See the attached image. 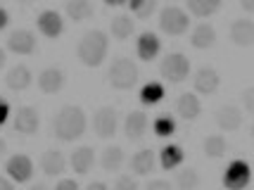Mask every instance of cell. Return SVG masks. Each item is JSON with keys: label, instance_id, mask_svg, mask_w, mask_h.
I'll use <instances>...</instances> for the list:
<instances>
[{"label": "cell", "instance_id": "1", "mask_svg": "<svg viewBox=\"0 0 254 190\" xmlns=\"http://www.w3.org/2000/svg\"><path fill=\"white\" fill-rule=\"evenodd\" d=\"M86 126H88L86 112L78 105H64L53 119V133L62 143H74L86 133Z\"/></svg>", "mask_w": 254, "mask_h": 190}, {"label": "cell", "instance_id": "2", "mask_svg": "<svg viewBox=\"0 0 254 190\" xmlns=\"http://www.w3.org/2000/svg\"><path fill=\"white\" fill-rule=\"evenodd\" d=\"M107 50H110V38H107V34L100 31V29H90V31H86L83 38L78 41L76 57H78V62H81L83 67L95 69L105 62Z\"/></svg>", "mask_w": 254, "mask_h": 190}, {"label": "cell", "instance_id": "3", "mask_svg": "<svg viewBox=\"0 0 254 190\" xmlns=\"http://www.w3.org/2000/svg\"><path fill=\"white\" fill-rule=\"evenodd\" d=\"M138 67H135V62H131L128 57H117L114 62H112L110 71H107V81H110L112 88L117 90H128L133 88L135 83H138Z\"/></svg>", "mask_w": 254, "mask_h": 190}, {"label": "cell", "instance_id": "4", "mask_svg": "<svg viewBox=\"0 0 254 190\" xmlns=\"http://www.w3.org/2000/svg\"><path fill=\"white\" fill-rule=\"evenodd\" d=\"M159 74H162L164 81H169V83H183V81L190 76L188 57L181 55V53L166 55L164 60H162V64H159Z\"/></svg>", "mask_w": 254, "mask_h": 190}, {"label": "cell", "instance_id": "5", "mask_svg": "<svg viewBox=\"0 0 254 190\" xmlns=\"http://www.w3.org/2000/svg\"><path fill=\"white\" fill-rule=\"evenodd\" d=\"M252 181V169L245 159H233L223 171V186L228 190H243Z\"/></svg>", "mask_w": 254, "mask_h": 190}, {"label": "cell", "instance_id": "6", "mask_svg": "<svg viewBox=\"0 0 254 190\" xmlns=\"http://www.w3.org/2000/svg\"><path fill=\"white\" fill-rule=\"evenodd\" d=\"M190 26L188 14L181 10V7H164L159 12V29L169 36H181L186 34Z\"/></svg>", "mask_w": 254, "mask_h": 190}, {"label": "cell", "instance_id": "7", "mask_svg": "<svg viewBox=\"0 0 254 190\" xmlns=\"http://www.w3.org/2000/svg\"><path fill=\"white\" fill-rule=\"evenodd\" d=\"M93 128H95V133L98 138H114L117 135V128H119V114L114 107H100L95 117H93Z\"/></svg>", "mask_w": 254, "mask_h": 190}, {"label": "cell", "instance_id": "8", "mask_svg": "<svg viewBox=\"0 0 254 190\" xmlns=\"http://www.w3.org/2000/svg\"><path fill=\"white\" fill-rule=\"evenodd\" d=\"M12 126H14L17 133H22V135H36L38 133V128H41L38 110H36V107H29V105H22V107L14 112Z\"/></svg>", "mask_w": 254, "mask_h": 190}, {"label": "cell", "instance_id": "9", "mask_svg": "<svg viewBox=\"0 0 254 190\" xmlns=\"http://www.w3.org/2000/svg\"><path fill=\"white\" fill-rule=\"evenodd\" d=\"M5 171L14 183H29L33 179V162L29 155H12L5 164Z\"/></svg>", "mask_w": 254, "mask_h": 190}, {"label": "cell", "instance_id": "10", "mask_svg": "<svg viewBox=\"0 0 254 190\" xmlns=\"http://www.w3.org/2000/svg\"><path fill=\"white\" fill-rule=\"evenodd\" d=\"M7 50L14 55H31L36 53V34L29 29H14L7 36Z\"/></svg>", "mask_w": 254, "mask_h": 190}, {"label": "cell", "instance_id": "11", "mask_svg": "<svg viewBox=\"0 0 254 190\" xmlns=\"http://www.w3.org/2000/svg\"><path fill=\"white\" fill-rule=\"evenodd\" d=\"M36 26H38V31L45 36V38H60L62 31H64V19H62V14L55 10H43L38 14V19H36Z\"/></svg>", "mask_w": 254, "mask_h": 190}, {"label": "cell", "instance_id": "12", "mask_svg": "<svg viewBox=\"0 0 254 190\" xmlns=\"http://www.w3.org/2000/svg\"><path fill=\"white\" fill-rule=\"evenodd\" d=\"M219 83H221V78H219V71L214 67H199L197 71H195V76H192V86H195V90L202 93V95L216 93Z\"/></svg>", "mask_w": 254, "mask_h": 190}, {"label": "cell", "instance_id": "13", "mask_svg": "<svg viewBox=\"0 0 254 190\" xmlns=\"http://www.w3.org/2000/svg\"><path fill=\"white\" fill-rule=\"evenodd\" d=\"M64 83H66V74L57 67H48L38 74V88L43 90V93H48V95L60 93V90L64 88Z\"/></svg>", "mask_w": 254, "mask_h": 190}, {"label": "cell", "instance_id": "14", "mask_svg": "<svg viewBox=\"0 0 254 190\" xmlns=\"http://www.w3.org/2000/svg\"><path fill=\"white\" fill-rule=\"evenodd\" d=\"M66 169V159L64 155L55 150V147H50V150H45L43 157H41V171H43L45 176H50V179H55V176H62Z\"/></svg>", "mask_w": 254, "mask_h": 190}, {"label": "cell", "instance_id": "15", "mask_svg": "<svg viewBox=\"0 0 254 190\" xmlns=\"http://www.w3.org/2000/svg\"><path fill=\"white\" fill-rule=\"evenodd\" d=\"M231 41L238 48L254 45V22L252 19H235L231 24Z\"/></svg>", "mask_w": 254, "mask_h": 190}, {"label": "cell", "instance_id": "16", "mask_svg": "<svg viewBox=\"0 0 254 190\" xmlns=\"http://www.w3.org/2000/svg\"><path fill=\"white\" fill-rule=\"evenodd\" d=\"M159 50H162V43H159L157 34H152V31L140 34V38L135 41V53H138V57H140L143 62H152V60L159 55Z\"/></svg>", "mask_w": 254, "mask_h": 190}, {"label": "cell", "instance_id": "17", "mask_svg": "<svg viewBox=\"0 0 254 190\" xmlns=\"http://www.w3.org/2000/svg\"><path fill=\"white\" fill-rule=\"evenodd\" d=\"M216 126L221 131H238L243 126V112L235 105H223L216 110Z\"/></svg>", "mask_w": 254, "mask_h": 190}, {"label": "cell", "instance_id": "18", "mask_svg": "<svg viewBox=\"0 0 254 190\" xmlns=\"http://www.w3.org/2000/svg\"><path fill=\"white\" fill-rule=\"evenodd\" d=\"M33 83V74L26 64H14L5 76V86L10 90H26Z\"/></svg>", "mask_w": 254, "mask_h": 190}, {"label": "cell", "instance_id": "19", "mask_svg": "<svg viewBox=\"0 0 254 190\" xmlns=\"http://www.w3.org/2000/svg\"><path fill=\"white\" fill-rule=\"evenodd\" d=\"M69 164H71V169L76 171L78 176H86L90 169H93V164H95V150H93V147H88V145L76 147V150L71 152Z\"/></svg>", "mask_w": 254, "mask_h": 190}, {"label": "cell", "instance_id": "20", "mask_svg": "<svg viewBox=\"0 0 254 190\" xmlns=\"http://www.w3.org/2000/svg\"><path fill=\"white\" fill-rule=\"evenodd\" d=\"M199 110H202V105H199L197 95H192V93H181L176 100V112L186 119V122H195L199 117Z\"/></svg>", "mask_w": 254, "mask_h": 190}, {"label": "cell", "instance_id": "21", "mask_svg": "<svg viewBox=\"0 0 254 190\" xmlns=\"http://www.w3.org/2000/svg\"><path fill=\"white\" fill-rule=\"evenodd\" d=\"M147 131V114L143 112H131L124 122V133L128 140H140Z\"/></svg>", "mask_w": 254, "mask_h": 190}, {"label": "cell", "instance_id": "22", "mask_svg": "<svg viewBox=\"0 0 254 190\" xmlns=\"http://www.w3.org/2000/svg\"><path fill=\"white\" fill-rule=\"evenodd\" d=\"M216 43V29L211 24H199L192 29V36H190V45L197 48V50H207Z\"/></svg>", "mask_w": 254, "mask_h": 190}, {"label": "cell", "instance_id": "23", "mask_svg": "<svg viewBox=\"0 0 254 190\" xmlns=\"http://www.w3.org/2000/svg\"><path fill=\"white\" fill-rule=\"evenodd\" d=\"M64 12L71 22H86L93 17V5L90 0H66Z\"/></svg>", "mask_w": 254, "mask_h": 190}, {"label": "cell", "instance_id": "24", "mask_svg": "<svg viewBox=\"0 0 254 190\" xmlns=\"http://www.w3.org/2000/svg\"><path fill=\"white\" fill-rule=\"evenodd\" d=\"M155 167H157V157L152 150H140L131 159V169L138 176H147L150 171H155Z\"/></svg>", "mask_w": 254, "mask_h": 190}, {"label": "cell", "instance_id": "25", "mask_svg": "<svg viewBox=\"0 0 254 190\" xmlns=\"http://www.w3.org/2000/svg\"><path fill=\"white\" fill-rule=\"evenodd\" d=\"M202 150H204V155L211 157V159H221V157L228 152V143H226L223 135L214 133V135H207V138L202 140Z\"/></svg>", "mask_w": 254, "mask_h": 190}, {"label": "cell", "instance_id": "26", "mask_svg": "<svg viewBox=\"0 0 254 190\" xmlns=\"http://www.w3.org/2000/svg\"><path fill=\"white\" fill-rule=\"evenodd\" d=\"M124 164V150L119 145H110L102 150V157H100V167L105 171H119Z\"/></svg>", "mask_w": 254, "mask_h": 190}, {"label": "cell", "instance_id": "27", "mask_svg": "<svg viewBox=\"0 0 254 190\" xmlns=\"http://www.w3.org/2000/svg\"><path fill=\"white\" fill-rule=\"evenodd\" d=\"M183 159H186V152H183L181 145H166V147H162V152H159V164H162V169H176L183 164Z\"/></svg>", "mask_w": 254, "mask_h": 190}, {"label": "cell", "instance_id": "28", "mask_svg": "<svg viewBox=\"0 0 254 190\" xmlns=\"http://www.w3.org/2000/svg\"><path fill=\"white\" fill-rule=\"evenodd\" d=\"M166 95L164 86L159 83V81H150V83H145L143 88H140V102L147 105V107H152L157 102H162Z\"/></svg>", "mask_w": 254, "mask_h": 190}, {"label": "cell", "instance_id": "29", "mask_svg": "<svg viewBox=\"0 0 254 190\" xmlns=\"http://www.w3.org/2000/svg\"><path fill=\"white\" fill-rule=\"evenodd\" d=\"M186 2H188V10L195 17H211L221 10L223 0H186Z\"/></svg>", "mask_w": 254, "mask_h": 190}, {"label": "cell", "instance_id": "30", "mask_svg": "<svg viewBox=\"0 0 254 190\" xmlns=\"http://www.w3.org/2000/svg\"><path fill=\"white\" fill-rule=\"evenodd\" d=\"M133 19L128 14H117L114 19H112V36L117 38V41H126L128 36L133 34Z\"/></svg>", "mask_w": 254, "mask_h": 190}, {"label": "cell", "instance_id": "31", "mask_svg": "<svg viewBox=\"0 0 254 190\" xmlns=\"http://www.w3.org/2000/svg\"><path fill=\"white\" fill-rule=\"evenodd\" d=\"M152 131H155V135H159V138H169V135L176 133V119L169 117V114H162V117L155 119Z\"/></svg>", "mask_w": 254, "mask_h": 190}, {"label": "cell", "instance_id": "32", "mask_svg": "<svg viewBox=\"0 0 254 190\" xmlns=\"http://www.w3.org/2000/svg\"><path fill=\"white\" fill-rule=\"evenodd\" d=\"M128 7H131V12L135 17L147 19L157 10V0H128Z\"/></svg>", "mask_w": 254, "mask_h": 190}, {"label": "cell", "instance_id": "33", "mask_svg": "<svg viewBox=\"0 0 254 190\" xmlns=\"http://www.w3.org/2000/svg\"><path fill=\"white\" fill-rule=\"evenodd\" d=\"M176 186L181 190H192L199 186V176L195 169H186V171H178L176 176Z\"/></svg>", "mask_w": 254, "mask_h": 190}, {"label": "cell", "instance_id": "34", "mask_svg": "<svg viewBox=\"0 0 254 190\" xmlns=\"http://www.w3.org/2000/svg\"><path fill=\"white\" fill-rule=\"evenodd\" d=\"M114 188L117 190H135L138 188V181L133 179V176H119V179L114 181Z\"/></svg>", "mask_w": 254, "mask_h": 190}, {"label": "cell", "instance_id": "35", "mask_svg": "<svg viewBox=\"0 0 254 190\" xmlns=\"http://www.w3.org/2000/svg\"><path fill=\"white\" fill-rule=\"evenodd\" d=\"M240 98H243L245 110H247V112H252V114H254V86H250V88H245V90H243V95H240Z\"/></svg>", "mask_w": 254, "mask_h": 190}, {"label": "cell", "instance_id": "36", "mask_svg": "<svg viewBox=\"0 0 254 190\" xmlns=\"http://www.w3.org/2000/svg\"><path fill=\"white\" fill-rule=\"evenodd\" d=\"M12 112V107H10V102L5 100V98H0V126L7 122V117H10Z\"/></svg>", "mask_w": 254, "mask_h": 190}, {"label": "cell", "instance_id": "37", "mask_svg": "<svg viewBox=\"0 0 254 190\" xmlns=\"http://www.w3.org/2000/svg\"><path fill=\"white\" fill-rule=\"evenodd\" d=\"M57 190H78V181L74 179H62V181H57Z\"/></svg>", "mask_w": 254, "mask_h": 190}, {"label": "cell", "instance_id": "38", "mask_svg": "<svg viewBox=\"0 0 254 190\" xmlns=\"http://www.w3.org/2000/svg\"><path fill=\"white\" fill-rule=\"evenodd\" d=\"M171 183L169 181H147V190H169Z\"/></svg>", "mask_w": 254, "mask_h": 190}, {"label": "cell", "instance_id": "39", "mask_svg": "<svg viewBox=\"0 0 254 190\" xmlns=\"http://www.w3.org/2000/svg\"><path fill=\"white\" fill-rule=\"evenodd\" d=\"M7 24H10V12L5 10V7H0V31L7 29Z\"/></svg>", "mask_w": 254, "mask_h": 190}, {"label": "cell", "instance_id": "40", "mask_svg": "<svg viewBox=\"0 0 254 190\" xmlns=\"http://www.w3.org/2000/svg\"><path fill=\"white\" fill-rule=\"evenodd\" d=\"M14 188V181L10 176H0V190H12Z\"/></svg>", "mask_w": 254, "mask_h": 190}, {"label": "cell", "instance_id": "41", "mask_svg": "<svg viewBox=\"0 0 254 190\" xmlns=\"http://www.w3.org/2000/svg\"><path fill=\"white\" fill-rule=\"evenodd\" d=\"M105 188H107L105 181H90L88 183V190H105Z\"/></svg>", "mask_w": 254, "mask_h": 190}, {"label": "cell", "instance_id": "42", "mask_svg": "<svg viewBox=\"0 0 254 190\" xmlns=\"http://www.w3.org/2000/svg\"><path fill=\"white\" fill-rule=\"evenodd\" d=\"M240 5L245 12H254V0H240Z\"/></svg>", "mask_w": 254, "mask_h": 190}, {"label": "cell", "instance_id": "43", "mask_svg": "<svg viewBox=\"0 0 254 190\" xmlns=\"http://www.w3.org/2000/svg\"><path fill=\"white\" fill-rule=\"evenodd\" d=\"M124 2H128V0H105V5H110V7H119Z\"/></svg>", "mask_w": 254, "mask_h": 190}, {"label": "cell", "instance_id": "44", "mask_svg": "<svg viewBox=\"0 0 254 190\" xmlns=\"http://www.w3.org/2000/svg\"><path fill=\"white\" fill-rule=\"evenodd\" d=\"M5 62H7V55H5V50L0 48V69L5 67Z\"/></svg>", "mask_w": 254, "mask_h": 190}, {"label": "cell", "instance_id": "45", "mask_svg": "<svg viewBox=\"0 0 254 190\" xmlns=\"http://www.w3.org/2000/svg\"><path fill=\"white\" fill-rule=\"evenodd\" d=\"M5 152H7V145H5V140L0 138V159H2V155H5Z\"/></svg>", "mask_w": 254, "mask_h": 190}, {"label": "cell", "instance_id": "46", "mask_svg": "<svg viewBox=\"0 0 254 190\" xmlns=\"http://www.w3.org/2000/svg\"><path fill=\"white\" fill-rule=\"evenodd\" d=\"M19 5H31V2H36V0H17Z\"/></svg>", "mask_w": 254, "mask_h": 190}]
</instances>
